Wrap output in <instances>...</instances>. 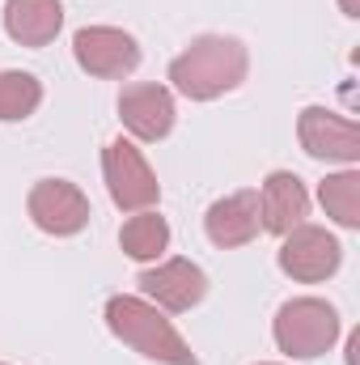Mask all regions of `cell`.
Returning <instances> with one entry per match:
<instances>
[{"label":"cell","instance_id":"cell-7","mask_svg":"<svg viewBox=\"0 0 360 365\" xmlns=\"http://www.w3.org/2000/svg\"><path fill=\"white\" fill-rule=\"evenodd\" d=\"M73 56H77V64L90 77L119 81V77H132L136 73L140 43L127 30H119V26H85V30L73 34Z\"/></svg>","mask_w":360,"mask_h":365},{"label":"cell","instance_id":"cell-15","mask_svg":"<svg viewBox=\"0 0 360 365\" xmlns=\"http://www.w3.org/2000/svg\"><path fill=\"white\" fill-rule=\"evenodd\" d=\"M318 200L327 217L344 230H360V170H339L318 182Z\"/></svg>","mask_w":360,"mask_h":365},{"label":"cell","instance_id":"cell-4","mask_svg":"<svg viewBox=\"0 0 360 365\" xmlns=\"http://www.w3.org/2000/svg\"><path fill=\"white\" fill-rule=\"evenodd\" d=\"M102 179H106L115 208H123V212H144V208H157V200H162V182L153 175V166L127 136H119L102 149Z\"/></svg>","mask_w":360,"mask_h":365},{"label":"cell","instance_id":"cell-1","mask_svg":"<svg viewBox=\"0 0 360 365\" xmlns=\"http://www.w3.org/2000/svg\"><path fill=\"white\" fill-rule=\"evenodd\" d=\"M250 73V51L233 34H199L170 60V81L191 102H212L233 93Z\"/></svg>","mask_w":360,"mask_h":365},{"label":"cell","instance_id":"cell-3","mask_svg":"<svg viewBox=\"0 0 360 365\" xmlns=\"http://www.w3.org/2000/svg\"><path fill=\"white\" fill-rule=\"evenodd\" d=\"M271 336H275V349L284 357L314 361V357H322V353L335 349V340H339V314L322 297H292V302H284L275 310Z\"/></svg>","mask_w":360,"mask_h":365},{"label":"cell","instance_id":"cell-11","mask_svg":"<svg viewBox=\"0 0 360 365\" xmlns=\"http://www.w3.org/2000/svg\"><path fill=\"white\" fill-rule=\"evenodd\" d=\"M259 230H263L259 191H233V195L216 200V204L203 212V234H208V242L221 247V251H233V247L255 242Z\"/></svg>","mask_w":360,"mask_h":365},{"label":"cell","instance_id":"cell-17","mask_svg":"<svg viewBox=\"0 0 360 365\" xmlns=\"http://www.w3.org/2000/svg\"><path fill=\"white\" fill-rule=\"evenodd\" d=\"M339 9H344L348 17H360V0H339Z\"/></svg>","mask_w":360,"mask_h":365},{"label":"cell","instance_id":"cell-12","mask_svg":"<svg viewBox=\"0 0 360 365\" xmlns=\"http://www.w3.org/2000/svg\"><path fill=\"white\" fill-rule=\"evenodd\" d=\"M259 217H263V230L271 234H288L297 225H305L309 217V191L305 182L297 179L292 170H271L263 179V191H259Z\"/></svg>","mask_w":360,"mask_h":365},{"label":"cell","instance_id":"cell-16","mask_svg":"<svg viewBox=\"0 0 360 365\" xmlns=\"http://www.w3.org/2000/svg\"><path fill=\"white\" fill-rule=\"evenodd\" d=\"M43 102V86L34 73L21 68H4L0 73V123H21L38 110Z\"/></svg>","mask_w":360,"mask_h":365},{"label":"cell","instance_id":"cell-18","mask_svg":"<svg viewBox=\"0 0 360 365\" xmlns=\"http://www.w3.org/2000/svg\"><path fill=\"white\" fill-rule=\"evenodd\" d=\"M0 365H4V361H0Z\"/></svg>","mask_w":360,"mask_h":365},{"label":"cell","instance_id":"cell-13","mask_svg":"<svg viewBox=\"0 0 360 365\" xmlns=\"http://www.w3.org/2000/svg\"><path fill=\"white\" fill-rule=\"evenodd\" d=\"M64 30L60 0H4V34L21 47H47Z\"/></svg>","mask_w":360,"mask_h":365},{"label":"cell","instance_id":"cell-14","mask_svg":"<svg viewBox=\"0 0 360 365\" xmlns=\"http://www.w3.org/2000/svg\"><path fill=\"white\" fill-rule=\"evenodd\" d=\"M119 247H123V255L136 259V264L162 259L166 247H170V225H166V217H162L157 208L132 212V217L123 221V230H119Z\"/></svg>","mask_w":360,"mask_h":365},{"label":"cell","instance_id":"cell-2","mask_svg":"<svg viewBox=\"0 0 360 365\" xmlns=\"http://www.w3.org/2000/svg\"><path fill=\"white\" fill-rule=\"evenodd\" d=\"M106 327L115 340H123L127 349H136L140 357L162 365H199V357L191 353V344L179 336V327L166 319V310H157L144 297L132 293H115L106 302Z\"/></svg>","mask_w":360,"mask_h":365},{"label":"cell","instance_id":"cell-5","mask_svg":"<svg viewBox=\"0 0 360 365\" xmlns=\"http://www.w3.org/2000/svg\"><path fill=\"white\" fill-rule=\"evenodd\" d=\"M26 208H30V221H34L43 234H51V238H73V234H81L93 217L90 195L68 179H38L30 187Z\"/></svg>","mask_w":360,"mask_h":365},{"label":"cell","instance_id":"cell-6","mask_svg":"<svg viewBox=\"0 0 360 365\" xmlns=\"http://www.w3.org/2000/svg\"><path fill=\"white\" fill-rule=\"evenodd\" d=\"M275 259H280V272L284 276H292V280H301V284H318V280H327V276L339 272L344 247H339V238H335L331 230H322V225H297V230L284 234Z\"/></svg>","mask_w":360,"mask_h":365},{"label":"cell","instance_id":"cell-9","mask_svg":"<svg viewBox=\"0 0 360 365\" xmlns=\"http://www.w3.org/2000/svg\"><path fill=\"white\" fill-rule=\"evenodd\" d=\"M136 284L157 310H170V314H186L208 297V276L191 259H166L157 268H144Z\"/></svg>","mask_w":360,"mask_h":365},{"label":"cell","instance_id":"cell-10","mask_svg":"<svg viewBox=\"0 0 360 365\" xmlns=\"http://www.w3.org/2000/svg\"><path fill=\"white\" fill-rule=\"evenodd\" d=\"M119 119L123 128L136 136V140H166L174 132V93L166 86H153V81H140V86H127L119 93Z\"/></svg>","mask_w":360,"mask_h":365},{"label":"cell","instance_id":"cell-8","mask_svg":"<svg viewBox=\"0 0 360 365\" xmlns=\"http://www.w3.org/2000/svg\"><path fill=\"white\" fill-rule=\"evenodd\" d=\"M297 136H301V149L318 162H344V166L360 162L356 119H344L327 106H305L301 119H297Z\"/></svg>","mask_w":360,"mask_h":365}]
</instances>
